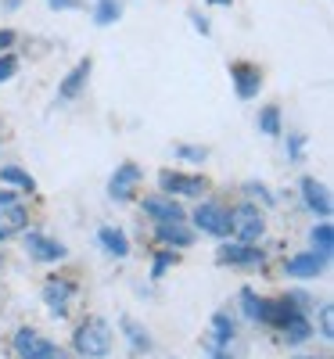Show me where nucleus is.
<instances>
[{
    "mask_svg": "<svg viewBox=\"0 0 334 359\" xmlns=\"http://www.w3.org/2000/svg\"><path fill=\"white\" fill-rule=\"evenodd\" d=\"M119 331L126 334L130 352H137V355H147L151 348H155V341H151V334H147V327H140L133 316H123V320H119Z\"/></svg>",
    "mask_w": 334,
    "mask_h": 359,
    "instance_id": "f3484780",
    "label": "nucleus"
},
{
    "mask_svg": "<svg viewBox=\"0 0 334 359\" xmlns=\"http://www.w3.org/2000/svg\"><path fill=\"white\" fill-rule=\"evenodd\" d=\"M123 18V0H94V25H112Z\"/></svg>",
    "mask_w": 334,
    "mask_h": 359,
    "instance_id": "4be33fe9",
    "label": "nucleus"
},
{
    "mask_svg": "<svg viewBox=\"0 0 334 359\" xmlns=\"http://www.w3.org/2000/svg\"><path fill=\"white\" fill-rule=\"evenodd\" d=\"M0 184L11 187V191H22V194H36V180L22 165H0Z\"/></svg>",
    "mask_w": 334,
    "mask_h": 359,
    "instance_id": "6ab92c4d",
    "label": "nucleus"
},
{
    "mask_svg": "<svg viewBox=\"0 0 334 359\" xmlns=\"http://www.w3.org/2000/svg\"><path fill=\"white\" fill-rule=\"evenodd\" d=\"M295 359H316V355H295Z\"/></svg>",
    "mask_w": 334,
    "mask_h": 359,
    "instance_id": "58836bf2",
    "label": "nucleus"
},
{
    "mask_svg": "<svg viewBox=\"0 0 334 359\" xmlns=\"http://www.w3.org/2000/svg\"><path fill=\"white\" fill-rule=\"evenodd\" d=\"M15 355L18 359H62V348L47 341L44 334H36L33 327H22V331H15Z\"/></svg>",
    "mask_w": 334,
    "mask_h": 359,
    "instance_id": "423d86ee",
    "label": "nucleus"
},
{
    "mask_svg": "<svg viewBox=\"0 0 334 359\" xmlns=\"http://www.w3.org/2000/svg\"><path fill=\"white\" fill-rule=\"evenodd\" d=\"M112 345H115V331L105 316H86L72 334V352L79 359H105Z\"/></svg>",
    "mask_w": 334,
    "mask_h": 359,
    "instance_id": "f257e3e1",
    "label": "nucleus"
},
{
    "mask_svg": "<svg viewBox=\"0 0 334 359\" xmlns=\"http://www.w3.org/2000/svg\"><path fill=\"white\" fill-rule=\"evenodd\" d=\"M302 147H306V137L295 133V137L288 140V155H291V162H298V158H302Z\"/></svg>",
    "mask_w": 334,
    "mask_h": 359,
    "instance_id": "7c9ffc66",
    "label": "nucleus"
},
{
    "mask_svg": "<svg viewBox=\"0 0 334 359\" xmlns=\"http://www.w3.org/2000/svg\"><path fill=\"white\" fill-rule=\"evenodd\" d=\"M309 245H313V252L330 255V252H334V226H330V223H316V226L309 230Z\"/></svg>",
    "mask_w": 334,
    "mask_h": 359,
    "instance_id": "5701e85b",
    "label": "nucleus"
},
{
    "mask_svg": "<svg viewBox=\"0 0 334 359\" xmlns=\"http://www.w3.org/2000/svg\"><path fill=\"white\" fill-rule=\"evenodd\" d=\"M298 191H302V201H306V208H309L313 216L330 219V191H327V184H320L316 176H302L298 180Z\"/></svg>",
    "mask_w": 334,
    "mask_h": 359,
    "instance_id": "9b49d317",
    "label": "nucleus"
},
{
    "mask_svg": "<svg viewBox=\"0 0 334 359\" xmlns=\"http://www.w3.org/2000/svg\"><path fill=\"white\" fill-rule=\"evenodd\" d=\"M320 338L323 341H334V313H330V302L320 306Z\"/></svg>",
    "mask_w": 334,
    "mask_h": 359,
    "instance_id": "c756f323",
    "label": "nucleus"
},
{
    "mask_svg": "<svg viewBox=\"0 0 334 359\" xmlns=\"http://www.w3.org/2000/svg\"><path fill=\"white\" fill-rule=\"evenodd\" d=\"M8 201H15V191H11V187H4V184H0V205H8Z\"/></svg>",
    "mask_w": 334,
    "mask_h": 359,
    "instance_id": "f704fd0d",
    "label": "nucleus"
},
{
    "mask_svg": "<svg viewBox=\"0 0 334 359\" xmlns=\"http://www.w3.org/2000/svg\"><path fill=\"white\" fill-rule=\"evenodd\" d=\"M241 191L248 194V201H262L266 208H273V205H277V198H273V194H269V187H266V184H259V180H248V184L241 187Z\"/></svg>",
    "mask_w": 334,
    "mask_h": 359,
    "instance_id": "bb28decb",
    "label": "nucleus"
},
{
    "mask_svg": "<svg viewBox=\"0 0 334 359\" xmlns=\"http://www.w3.org/2000/svg\"><path fill=\"white\" fill-rule=\"evenodd\" d=\"M176 262H180V255H176L173 248L155 252V262H151V280H162V277H166V269H169V266H176Z\"/></svg>",
    "mask_w": 334,
    "mask_h": 359,
    "instance_id": "a878e982",
    "label": "nucleus"
},
{
    "mask_svg": "<svg viewBox=\"0 0 334 359\" xmlns=\"http://www.w3.org/2000/svg\"><path fill=\"white\" fill-rule=\"evenodd\" d=\"M216 262L220 266H241V269H252V266H262L266 262V252L259 245H245V241H227L223 237V245L216 252Z\"/></svg>",
    "mask_w": 334,
    "mask_h": 359,
    "instance_id": "0eeeda50",
    "label": "nucleus"
},
{
    "mask_svg": "<svg viewBox=\"0 0 334 359\" xmlns=\"http://www.w3.org/2000/svg\"><path fill=\"white\" fill-rule=\"evenodd\" d=\"M15 76H18V54L4 50V54H0V83H8Z\"/></svg>",
    "mask_w": 334,
    "mask_h": 359,
    "instance_id": "c85d7f7f",
    "label": "nucleus"
},
{
    "mask_svg": "<svg viewBox=\"0 0 334 359\" xmlns=\"http://www.w3.org/2000/svg\"><path fill=\"white\" fill-rule=\"evenodd\" d=\"M79 294V284L69 280V277H47L44 287H40V298H44V306L51 309V316H69V306H72V298Z\"/></svg>",
    "mask_w": 334,
    "mask_h": 359,
    "instance_id": "39448f33",
    "label": "nucleus"
},
{
    "mask_svg": "<svg viewBox=\"0 0 334 359\" xmlns=\"http://www.w3.org/2000/svg\"><path fill=\"white\" fill-rule=\"evenodd\" d=\"M155 241L162 248H191L194 245V230L187 226V219H169V223H155Z\"/></svg>",
    "mask_w": 334,
    "mask_h": 359,
    "instance_id": "ddd939ff",
    "label": "nucleus"
},
{
    "mask_svg": "<svg viewBox=\"0 0 334 359\" xmlns=\"http://www.w3.org/2000/svg\"><path fill=\"white\" fill-rule=\"evenodd\" d=\"M230 83H234V94L241 101H255L259 90H262V69L252 62H234L230 65Z\"/></svg>",
    "mask_w": 334,
    "mask_h": 359,
    "instance_id": "1a4fd4ad",
    "label": "nucleus"
},
{
    "mask_svg": "<svg viewBox=\"0 0 334 359\" xmlns=\"http://www.w3.org/2000/svg\"><path fill=\"white\" fill-rule=\"evenodd\" d=\"M230 237L245 245H259L266 237V216L259 212L255 201H241L230 208Z\"/></svg>",
    "mask_w": 334,
    "mask_h": 359,
    "instance_id": "f03ea898",
    "label": "nucleus"
},
{
    "mask_svg": "<svg viewBox=\"0 0 334 359\" xmlns=\"http://www.w3.org/2000/svg\"><path fill=\"white\" fill-rule=\"evenodd\" d=\"M90 72H94V62L90 57H83V62H76L72 69H69V76L58 83V101H76L83 90H86V79H90Z\"/></svg>",
    "mask_w": 334,
    "mask_h": 359,
    "instance_id": "dca6fc26",
    "label": "nucleus"
},
{
    "mask_svg": "<svg viewBox=\"0 0 334 359\" xmlns=\"http://www.w3.org/2000/svg\"><path fill=\"white\" fill-rule=\"evenodd\" d=\"M140 180H144V169L137 162H123V165H115L112 180H108V198L112 201H130L140 187Z\"/></svg>",
    "mask_w": 334,
    "mask_h": 359,
    "instance_id": "6e6552de",
    "label": "nucleus"
},
{
    "mask_svg": "<svg viewBox=\"0 0 334 359\" xmlns=\"http://www.w3.org/2000/svg\"><path fill=\"white\" fill-rule=\"evenodd\" d=\"M237 298H241V309H245V316H248V320H255V316H259V302H262V298H259L252 287H241V294H237Z\"/></svg>",
    "mask_w": 334,
    "mask_h": 359,
    "instance_id": "cd10ccee",
    "label": "nucleus"
},
{
    "mask_svg": "<svg viewBox=\"0 0 334 359\" xmlns=\"http://www.w3.org/2000/svg\"><path fill=\"white\" fill-rule=\"evenodd\" d=\"M15 40H18V36H15V29H0V54L11 50V47H15Z\"/></svg>",
    "mask_w": 334,
    "mask_h": 359,
    "instance_id": "473e14b6",
    "label": "nucleus"
},
{
    "mask_svg": "<svg viewBox=\"0 0 334 359\" xmlns=\"http://www.w3.org/2000/svg\"><path fill=\"white\" fill-rule=\"evenodd\" d=\"M25 226H29V208L25 205H18V201L0 205V245L25 233Z\"/></svg>",
    "mask_w": 334,
    "mask_h": 359,
    "instance_id": "2eb2a0df",
    "label": "nucleus"
},
{
    "mask_svg": "<svg viewBox=\"0 0 334 359\" xmlns=\"http://www.w3.org/2000/svg\"><path fill=\"white\" fill-rule=\"evenodd\" d=\"M173 155H176L180 162H191V165H201V162L208 158V147H201V144H176V147H173Z\"/></svg>",
    "mask_w": 334,
    "mask_h": 359,
    "instance_id": "393cba45",
    "label": "nucleus"
},
{
    "mask_svg": "<svg viewBox=\"0 0 334 359\" xmlns=\"http://www.w3.org/2000/svg\"><path fill=\"white\" fill-rule=\"evenodd\" d=\"M25 252L36 262H62L69 255V248L62 241H54V237H47V233H36V230L25 233Z\"/></svg>",
    "mask_w": 334,
    "mask_h": 359,
    "instance_id": "f8f14e48",
    "label": "nucleus"
},
{
    "mask_svg": "<svg viewBox=\"0 0 334 359\" xmlns=\"http://www.w3.org/2000/svg\"><path fill=\"white\" fill-rule=\"evenodd\" d=\"M234 334H237V327L230 313H212V348H230Z\"/></svg>",
    "mask_w": 334,
    "mask_h": 359,
    "instance_id": "412c9836",
    "label": "nucleus"
},
{
    "mask_svg": "<svg viewBox=\"0 0 334 359\" xmlns=\"http://www.w3.org/2000/svg\"><path fill=\"white\" fill-rule=\"evenodd\" d=\"M330 255H320V252H298L291 259H284V273L291 280H316L323 269H327Z\"/></svg>",
    "mask_w": 334,
    "mask_h": 359,
    "instance_id": "9d476101",
    "label": "nucleus"
},
{
    "mask_svg": "<svg viewBox=\"0 0 334 359\" xmlns=\"http://www.w3.org/2000/svg\"><path fill=\"white\" fill-rule=\"evenodd\" d=\"M4 8H8V11H18V8H22V0H4Z\"/></svg>",
    "mask_w": 334,
    "mask_h": 359,
    "instance_id": "4c0bfd02",
    "label": "nucleus"
},
{
    "mask_svg": "<svg viewBox=\"0 0 334 359\" xmlns=\"http://www.w3.org/2000/svg\"><path fill=\"white\" fill-rule=\"evenodd\" d=\"M281 130H284V123H281V108H277V104H266V108L259 111V133H266V137H281Z\"/></svg>",
    "mask_w": 334,
    "mask_h": 359,
    "instance_id": "b1692460",
    "label": "nucleus"
},
{
    "mask_svg": "<svg viewBox=\"0 0 334 359\" xmlns=\"http://www.w3.org/2000/svg\"><path fill=\"white\" fill-rule=\"evenodd\" d=\"M98 245H101L112 259H126V255H130V237L119 230V226H101V230H98Z\"/></svg>",
    "mask_w": 334,
    "mask_h": 359,
    "instance_id": "a211bd4d",
    "label": "nucleus"
},
{
    "mask_svg": "<svg viewBox=\"0 0 334 359\" xmlns=\"http://www.w3.org/2000/svg\"><path fill=\"white\" fill-rule=\"evenodd\" d=\"M191 223L201 230V233H208V237H230V208L223 205V201H212V198H205L194 212H191Z\"/></svg>",
    "mask_w": 334,
    "mask_h": 359,
    "instance_id": "20e7f679",
    "label": "nucleus"
},
{
    "mask_svg": "<svg viewBox=\"0 0 334 359\" xmlns=\"http://www.w3.org/2000/svg\"><path fill=\"white\" fill-rule=\"evenodd\" d=\"M277 334H281L288 345H306V341L313 338V323H309V316H306V313H302V316H295L291 323H284Z\"/></svg>",
    "mask_w": 334,
    "mask_h": 359,
    "instance_id": "aec40b11",
    "label": "nucleus"
},
{
    "mask_svg": "<svg viewBox=\"0 0 334 359\" xmlns=\"http://www.w3.org/2000/svg\"><path fill=\"white\" fill-rule=\"evenodd\" d=\"M205 4H212V8H230L234 0H205Z\"/></svg>",
    "mask_w": 334,
    "mask_h": 359,
    "instance_id": "c9c22d12",
    "label": "nucleus"
},
{
    "mask_svg": "<svg viewBox=\"0 0 334 359\" xmlns=\"http://www.w3.org/2000/svg\"><path fill=\"white\" fill-rule=\"evenodd\" d=\"M47 8L51 11H72V8H79V0H47Z\"/></svg>",
    "mask_w": 334,
    "mask_h": 359,
    "instance_id": "72a5a7b5",
    "label": "nucleus"
},
{
    "mask_svg": "<svg viewBox=\"0 0 334 359\" xmlns=\"http://www.w3.org/2000/svg\"><path fill=\"white\" fill-rule=\"evenodd\" d=\"M159 187H162V194H169V198H201V194H208V180L205 176H198V172H180V169H162L159 172Z\"/></svg>",
    "mask_w": 334,
    "mask_h": 359,
    "instance_id": "7ed1b4c3",
    "label": "nucleus"
},
{
    "mask_svg": "<svg viewBox=\"0 0 334 359\" xmlns=\"http://www.w3.org/2000/svg\"><path fill=\"white\" fill-rule=\"evenodd\" d=\"M191 25L198 29L201 36H208V33H212V25H208V18H205V15H198V11H191Z\"/></svg>",
    "mask_w": 334,
    "mask_h": 359,
    "instance_id": "2f4dec72",
    "label": "nucleus"
},
{
    "mask_svg": "<svg viewBox=\"0 0 334 359\" xmlns=\"http://www.w3.org/2000/svg\"><path fill=\"white\" fill-rule=\"evenodd\" d=\"M208 359H230V355H227L223 348H212V352H208Z\"/></svg>",
    "mask_w": 334,
    "mask_h": 359,
    "instance_id": "e433bc0d",
    "label": "nucleus"
},
{
    "mask_svg": "<svg viewBox=\"0 0 334 359\" xmlns=\"http://www.w3.org/2000/svg\"><path fill=\"white\" fill-rule=\"evenodd\" d=\"M140 208H144V216H151L155 223H169V219H187L184 205H180L176 198H169V194H151V198H144V201H140Z\"/></svg>",
    "mask_w": 334,
    "mask_h": 359,
    "instance_id": "4468645a",
    "label": "nucleus"
}]
</instances>
